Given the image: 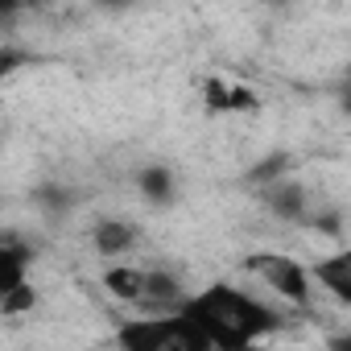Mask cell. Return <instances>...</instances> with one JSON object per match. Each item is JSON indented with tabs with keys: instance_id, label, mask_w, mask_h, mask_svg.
Here are the masks:
<instances>
[{
	"instance_id": "1",
	"label": "cell",
	"mask_w": 351,
	"mask_h": 351,
	"mask_svg": "<svg viewBox=\"0 0 351 351\" xmlns=\"http://www.w3.org/2000/svg\"><path fill=\"white\" fill-rule=\"evenodd\" d=\"M182 314L207 335L211 351H256V343L285 326L281 310L228 281H215L203 293H186Z\"/></svg>"
},
{
	"instance_id": "2",
	"label": "cell",
	"mask_w": 351,
	"mask_h": 351,
	"mask_svg": "<svg viewBox=\"0 0 351 351\" xmlns=\"http://www.w3.org/2000/svg\"><path fill=\"white\" fill-rule=\"evenodd\" d=\"M104 289L116 302L132 306L136 318L173 314V310H182V302H186V289H182L178 277L165 273V269H145V265H108Z\"/></svg>"
},
{
	"instance_id": "3",
	"label": "cell",
	"mask_w": 351,
	"mask_h": 351,
	"mask_svg": "<svg viewBox=\"0 0 351 351\" xmlns=\"http://www.w3.org/2000/svg\"><path fill=\"white\" fill-rule=\"evenodd\" d=\"M116 347H120V351H211L207 335H203L182 310L120 322Z\"/></svg>"
},
{
	"instance_id": "4",
	"label": "cell",
	"mask_w": 351,
	"mask_h": 351,
	"mask_svg": "<svg viewBox=\"0 0 351 351\" xmlns=\"http://www.w3.org/2000/svg\"><path fill=\"white\" fill-rule=\"evenodd\" d=\"M248 273H256L281 302L289 306H310V269L285 252H252Z\"/></svg>"
},
{
	"instance_id": "5",
	"label": "cell",
	"mask_w": 351,
	"mask_h": 351,
	"mask_svg": "<svg viewBox=\"0 0 351 351\" xmlns=\"http://www.w3.org/2000/svg\"><path fill=\"white\" fill-rule=\"evenodd\" d=\"M136 223H128V219H99L95 228H91V244H95V252L104 256V261H120V256H128L132 248H136Z\"/></svg>"
},
{
	"instance_id": "6",
	"label": "cell",
	"mask_w": 351,
	"mask_h": 351,
	"mask_svg": "<svg viewBox=\"0 0 351 351\" xmlns=\"http://www.w3.org/2000/svg\"><path fill=\"white\" fill-rule=\"evenodd\" d=\"M310 281H318L335 302H351V252H335V256H326V261H318L314 265V273H310Z\"/></svg>"
},
{
	"instance_id": "7",
	"label": "cell",
	"mask_w": 351,
	"mask_h": 351,
	"mask_svg": "<svg viewBox=\"0 0 351 351\" xmlns=\"http://www.w3.org/2000/svg\"><path fill=\"white\" fill-rule=\"evenodd\" d=\"M29 285V248L21 240H0V298Z\"/></svg>"
},
{
	"instance_id": "8",
	"label": "cell",
	"mask_w": 351,
	"mask_h": 351,
	"mask_svg": "<svg viewBox=\"0 0 351 351\" xmlns=\"http://www.w3.org/2000/svg\"><path fill=\"white\" fill-rule=\"evenodd\" d=\"M265 203L281 215V219H289V223H306V191L298 186V182H285V178H277L273 186H265Z\"/></svg>"
},
{
	"instance_id": "9",
	"label": "cell",
	"mask_w": 351,
	"mask_h": 351,
	"mask_svg": "<svg viewBox=\"0 0 351 351\" xmlns=\"http://www.w3.org/2000/svg\"><path fill=\"white\" fill-rule=\"evenodd\" d=\"M203 99H207L211 112H248V108H256V95L248 87H232L223 79H207Z\"/></svg>"
},
{
	"instance_id": "10",
	"label": "cell",
	"mask_w": 351,
	"mask_h": 351,
	"mask_svg": "<svg viewBox=\"0 0 351 351\" xmlns=\"http://www.w3.org/2000/svg\"><path fill=\"white\" fill-rule=\"evenodd\" d=\"M136 186H141V195L149 203H169L173 199V173L165 165H145L136 173Z\"/></svg>"
},
{
	"instance_id": "11",
	"label": "cell",
	"mask_w": 351,
	"mask_h": 351,
	"mask_svg": "<svg viewBox=\"0 0 351 351\" xmlns=\"http://www.w3.org/2000/svg\"><path fill=\"white\" fill-rule=\"evenodd\" d=\"M29 62V54L21 50V46H9V42H0V83L5 79H13L21 66Z\"/></svg>"
},
{
	"instance_id": "12",
	"label": "cell",
	"mask_w": 351,
	"mask_h": 351,
	"mask_svg": "<svg viewBox=\"0 0 351 351\" xmlns=\"http://www.w3.org/2000/svg\"><path fill=\"white\" fill-rule=\"evenodd\" d=\"M17 17V5H0V25H9Z\"/></svg>"
}]
</instances>
